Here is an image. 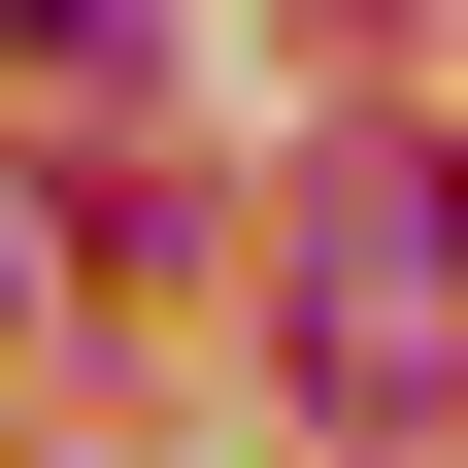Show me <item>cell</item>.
<instances>
[{
    "label": "cell",
    "mask_w": 468,
    "mask_h": 468,
    "mask_svg": "<svg viewBox=\"0 0 468 468\" xmlns=\"http://www.w3.org/2000/svg\"><path fill=\"white\" fill-rule=\"evenodd\" d=\"M302 401L335 435L435 401V134H335V201H302Z\"/></svg>",
    "instance_id": "6da1fadb"
}]
</instances>
